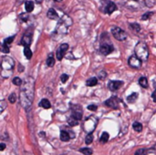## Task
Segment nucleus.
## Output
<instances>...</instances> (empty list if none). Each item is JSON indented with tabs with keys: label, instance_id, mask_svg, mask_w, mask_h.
I'll use <instances>...</instances> for the list:
<instances>
[{
	"label": "nucleus",
	"instance_id": "f257e3e1",
	"mask_svg": "<svg viewBox=\"0 0 156 155\" xmlns=\"http://www.w3.org/2000/svg\"><path fill=\"white\" fill-rule=\"evenodd\" d=\"M35 93V80L32 77H28L23 81L22 88L20 90V104L28 110L31 107Z\"/></svg>",
	"mask_w": 156,
	"mask_h": 155
},
{
	"label": "nucleus",
	"instance_id": "f03ea898",
	"mask_svg": "<svg viewBox=\"0 0 156 155\" xmlns=\"http://www.w3.org/2000/svg\"><path fill=\"white\" fill-rule=\"evenodd\" d=\"M15 67V61L10 57H3L1 62V75L3 78H8L12 74V70Z\"/></svg>",
	"mask_w": 156,
	"mask_h": 155
},
{
	"label": "nucleus",
	"instance_id": "7ed1b4c3",
	"mask_svg": "<svg viewBox=\"0 0 156 155\" xmlns=\"http://www.w3.org/2000/svg\"><path fill=\"white\" fill-rule=\"evenodd\" d=\"M135 56L141 61H146L149 58V49L145 43L139 42L134 49Z\"/></svg>",
	"mask_w": 156,
	"mask_h": 155
},
{
	"label": "nucleus",
	"instance_id": "20e7f679",
	"mask_svg": "<svg viewBox=\"0 0 156 155\" xmlns=\"http://www.w3.org/2000/svg\"><path fill=\"white\" fill-rule=\"evenodd\" d=\"M97 123H98V120H97L95 117L90 116V117L87 118L86 120L84 121L83 129H84V130H85L88 134L92 133V131L96 129Z\"/></svg>",
	"mask_w": 156,
	"mask_h": 155
},
{
	"label": "nucleus",
	"instance_id": "39448f33",
	"mask_svg": "<svg viewBox=\"0 0 156 155\" xmlns=\"http://www.w3.org/2000/svg\"><path fill=\"white\" fill-rule=\"evenodd\" d=\"M111 34L112 36L119 41H124L127 39V34L124 30L118 27H113L111 29Z\"/></svg>",
	"mask_w": 156,
	"mask_h": 155
},
{
	"label": "nucleus",
	"instance_id": "423d86ee",
	"mask_svg": "<svg viewBox=\"0 0 156 155\" xmlns=\"http://www.w3.org/2000/svg\"><path fill=\"white\" fill-rule=\"evenodd\" d=\"M69 49V45L67 43H64V44H61L59 49H57V53H56V56H57V59L59 60H62V59L64 58L67 50Z\"/></svg>",
	"mask_w": 156,
	"mask_h": 155
},
{
	"label": "nucleus",
	"instance_id": "0eeeda50",
	"mask_svg": "<svg viewBox=\"0 0 156 155\" xmlns=\"http://www.w3.org/2000/svg\"><path fill=\"white\" fill-rule=\"evenodd\" d=\"M120 102V99H119L117 97H111L109 99H107L104 103L107 107L110 108V109H113V110H116L119 108V103Z\"/></svg>",
	"mask_w": 156,
	"mask_h": 155
},
{
	"label": "nucleus",
	"instance_id": "6e6552de",
	"mask_svg": "<svg viewBox=\"0 0 156 155\" xmlns=\"http://www.w3.org/2000/svg\"><path fill=\"white\" fill-rule=\"evenodd\" d=\"M71 112H72V117L77 119L78 120H81L82 118V108L80 105H71Z\"/></svg>",
	"mask_w": 156,
	"mask_h": 155
},
{
	"label": "nucleus",
	"instance_id": "1a4fd4ad",
	"mask_svg": "<svg viewBox=\"0 0 156 155\" xmlns=\"http://www.w3.org/2000/svg\"><path fill=\"white\" fill-rule=\"evenodd\" d=\"M32 36H33V35H32V31H30V32H26V33L24 34L22 39H21L20 44H21L22 46H24L25 48H29V46H30V44H31V42H32Z\"/></svg>",
	"mask_w": 156,
	"mask_h": 155
},
{
	"label": "nucleus",
	"instance_id": "9d476101",
	"mask_svg": "<svg viewBox=\"0 0 156 155\" xmlns=\"http://www.w3.org/2000/svg\"><path fill=\"white\" fill-rule=\"evenodd\" d=\"M114 50V48L111 44H108V43H103L101 44L100 46V51L102 55L104 56H107L109 54H110L112 51Z\"/></svg>",
	"mask_w": 156,
	"mask_h": 155
},
{
	"label": "nucleus",
	"instance_id": "9b49d317",
	"mask_svg": "<svg viewBox=\"0 0 156 155\" xmlns=\"http://www.w3.org/2000/svg\"><path fill=\"white\" fill-rule=\"evenodd\" d=\"M128 64L131 68L140 69L141 67V60L139 59L136 56H131V57H130V59L128 60Z\"/></svg>",
	"mask_w": 156,
	"mask_h": 155
},
{
	"label": "nucleus",
	"instance_id": "f8f14e48",
	"mask_svg": "<svg viewBox=\"0 0 156 155\" xmlns=\"http://www.w3.org/2000/svg\"><path fill=\"white\" fill-rule=\"evenodd\" d=\"M122 85H123V81H121V80H112V81L109 82L108 89L111 91H115V90L119 89Z\"/></svg>",
	"mask_w": 156,
	"mask_h": 155
},
{
	"label": "nucleus",
	"instance_id": "ddd939ff",
	"mask_svg": "<svg viewBox=\"0 0 156 155\" xmlns=\"http://www.w3.org/2000/svg\"><path fill=\"white\" fill-rule=\"evenodd\" d=\"M70 132H71V131H70ZM70 132H68L67 130H61L60 131V140L62 141H69L70 138H74L75 135L71 134Z\"/></svg>",
	"mask_w": 156,
	"mask_h": 155
},
{
	"label": "nucleus",
	"instance_id": "4468645a",
	"mask_svg": "<svg viewBox=\"0 0 156 155\" xmlns=\"http://www.w3.org/2000/svg\"><path fill=\"white\" fill-rule=\"evenodd\" d=\"M47 16H48L49 19H53V20H59V14L57 13V11L54 8H49L48 13H47Z\"/></svg>",
	"mask_w": 156,
	"mask_h": 155
},
{
	"label": "nucleus",
	"instance_id": "2eb2a0df",
	"mask_svg": "<svg viewBox=\"0 0 156 155\" xmlns=\"http://www.w3.org/2000/svg\"><path fill=\"white\" fill-rule=\"evenodd\" d=\"M116 9H117L116 5H115L113 2H110V3L106 6V8H105V12H106L107 14L110 15V14H112Z\"/></svg>",
	"mask_w": 156,
	"mask_h": 155
},
{
	"label": "nucleus",
	"instance_id": "dca6fc26",
	"mask_svg": "<svg viewBox=\"0 0 156 155\" xmlns=\"http://www.w3.org/2000/svg\"><path fill=\"white\" fill-rule=\"evenodd\" d=\"M25 8H26V11L28 13L32 12L34 10V3L32 1H30V0H29V1H27L25 3Z\"/></svg>",
	"mask_w": 156,
	"mask_h": 155
},
{
	"label": "nucleus",
	"instance_id": "f3484780",
	"mask_svg": "<svg viewBox=\"0 0 156 155\" xmlns=\"http://www.w3.org/2000/svg\"><path fill=\"white\" fill-rule=\"evenodd\" d=\"M39 106L42 107V108H44V109H46V110H48V109H49V108L51 107V104H50V102H49V99H41V101L39 102Z\"/></svg>",
	"mask_w": 156,
	"mask_h": 155
},
{
	"label": "nucleus",
	"instance_id": "a211bd4d",
	"mask_svg": "<svg viewBox=\"0 0 156 155\" xmlns=\"http://www.w3.org/2000/svg\"><path fill=\"white\" fill-rule=\"evenodd\" d=\"M97 84H98V79L95 78V77L89 79L87 80V82H86V85L89 86V87H94V86H96Z\"/></svg>",
	"mask_w": 156,
	"mask_h": 155
},
{
	"label": "nucleus",
	"instance_id": "6ab92c4d",
	"mask_svg": "<svg viewBox=\"0 0 156 155\" xmlns=\"http://www.w3.org/2000/svg\"><path fill=\"white\" fill-rule=\"evenodd\" d=\"M68 123H69V125L70 126H71V127H74V126H77V125H79V120H77V119H75L74 117H70L69 119H68Z\"/></svg>",
	"mask_w": 156,
	"mask_h": 155
},
{
	"label": "nucleus",
	"instance_id": "aec40b11",
	"mask_svg": "<svg viewBox=\"0 0 156 155\" xmlns=\"http://www.w3.org/2000/svg\"><path fill=\"white\" fill-rule=\"evenodd\" d=\"M47 65H48L49 67H50V68L53 67V66L55 65V59H54L52 54H50V55L49 56V58L47 59Z\"/></svg>",
	"mask_w": 156,
	"mask_h": 155
},
{
	"label": "nucleus",
	"instance_id": "412c9836",
	"mask_svg": "<svg viewBox=\"0 0 156 155\" xmlns=\"http://www.w3.org/2000/svg\"><path fill=\"white\" fill-rule=\"evenodd\" d=\"M139 84L142 87V88H147L148 87V80L145 77H141L139 79Z\"/></svg>",
	"mask_w": 156,
	"mask_h": 155
},
{
	"label": "nucleus",
	"instance_id": "4be33fe9",
	"mask_svg": "<svg viewBox=\"0 0 156 155\" xmlns=\"http://www.w3.org/2000/svg\"><path fill=\"white\" fill-rule=\"evenodd\" d=\"M137 98H138V94H137L136 92H133V93H131L130 96H128L127 101H128V102H134V101L137 99Z\"/></svg>",
	"mask_w": 156,
	"mask_h": 155
},
{
	"label": "nucleus",
	"instance_id": "5701e85b",
	"mask_svg": "<svg viewBox=\"0 0 156 155\" xmlns=\"http://www.w3.org/2000/svg\"><path fill=\"white\" fill-rule=\"evenodd\" d=\"M145 6L147 8H153L156 5V0H144Z\"/></svg>",
	"mask_w": 156,
	"mask_h": 155
},
{
	"label": "nucleus",
	"instance_id": "b1692460",
	"mask_svg": "<svg viewBox=\"0 0 156 155\" xmlns=\"http://www.w3.org/2000/svg\"><path fill=\"white\" fill-rule=\"evenodd\" d=\"M24 55L28 59H30L32 58V51L29 48H25L24 49Z\"/></svg>",
	"mask_w": 156,
	"mask_h": 155
},
{
	"label": "nucleus",
	"instance_id": "393cba45",
	"mask_svg": "<svg viewBox=\"0 0 156 155\" xmlns=\"http://www.w3.org/2000/svg\"><path fill=\"white\" fill-rule=\"evenodd\" d=\"M132 127H133V130H134L135 131L141 132V131L142 130V125H141L140 122H134L133 125H132Z\"/></svg>",
	"mask_w": 156,
	"mask_h": 155
},
{
	"label": "nucleus",
	"instance_id": "a878e982",
	"mask_svg": "<svg viewBox=\"0 0 156 155\" xmlns=\"http://www.w3.org/2000/svg\"><path fill=\"white\" fill-rule=\"evenodd\" d=\"M108 140H109V133L108 132H103L102 135L100 136V142L101 143H106L108 141Z\"/></svg>",
	"mask_w": 156,
	"mask_h": 155
},
{
	"label": "nucleus",
	"instance_id": "bb28decb",
	"mask_svg": "<svg viewBox=\"0 0 156 155\" xmlns=\"http://www.w3.org/2000/svg\"><path fill=\"white\" fill-rule=\"evenodd\" d=\"M80 151L81 153H83L84 155H91L92 154V150L90 148H82L80 150Z\"/></svg>",
	"mask_w": 156,
	"mask_h": 155
},
{
	"label": "nucleus",
	"instance_id": "cd10ccee",
	"mask_svg": "<svg viewBox=\"0 0 156 155\" xmlns=\"http://www.w3.org/2000/svg\"><path fill=\"white\" fill-rule=\"evenodd\" d=\"M13 84L16 85V86H21L23 84V81H22V79L20 78L16 77V78L13 79Z\"/></svg>",
	"mask_w": 156,
	"mask_h": 155
},
{
	"label": "nucleus",
	"instance_id": "c85d7f7f",
	"mask_svg": "<svg viewBox=\"0 0 156 155\" xmlns=\"http://www.w3.org/2000/svg\"><path fill=\"white\" fill-rule=\"evenodd\" d=\"M93 140V136H92V133H90L86 136V139H85V143L86 144H90Z\"/></svg>",
	"mask_w": 156,
	"mask_h": 155
},
{
	"label": "nucleus",
	"instance_id": "c756f323",
	"mask_svg": "<svg viewBox=\"0 0 156 155\" xmlns=\"http://www.w3.org/2000/svg\"><path fill=\"white\" fill-rule=\"evenodd\" d=\"M148 153V150L146 149H139L134 155H147Z\"/></svg>",
	"mask_w": 156,
	"mask_h": 155
},
{
	"label": "nucleus",
	"instance_id": "7c9ffc66",
	"mask_svg": "<svg viewBox=\"0 0 156 155\" xmlns=\"http://www.w3.org/2000/svg\"><path fill=\"white\" fill-rule=\"evenodd\" d=\"M130 26H131V28L133 30H135L136 32H140V31H141V27H140L139 24H137V23H132V24H131Z\"/></svg>",
	"mask_w": 156,
	"mask_h": 155
},
{
	"label": "nucleus",
	"instance_id": "2f4dec72",
	"mask_svg": "<svg viewBox=\"0 0 156 155\" xmlns=\"http://www.w3.org/2000/svg\"><path fill=\"white\" fill-rule=\"evenodd\" d=\"M7 107H8V104L6 103L5 100H1V101H0V112H3L6 110Z\"/></svg>",
	"mask_w": 156,
	"mask_h": 155
},
{
	"label": "nucleus",
	"instance_id": "473e14b6",
	"mask_svg": "<svg viewBox=\"0 0 156 155\" xmlns=\"http://www.w3.org/2000/svg\"><path fill=\"white\" fill-rule=\"evenodd\" d=\"M152 15H153L152 12H147V13H145V14H143V15L141 16V19H142V20H148V19H150V18H151Z\"/></svg>",
	"mask_w": 156,
	"mask_h": 155
},
{
	"label": "nucleus",
	"instance_id": "72a5a7b5",
	"mask_svg": "<svg viewBox=\"0 0 156 155\" xmlns=\"http://www.w3.org/2000/svg\"><path fill=\"white\" fill-rule=\"evenodd\" d=\"M8 100L10 103H15L16 100H17V95L16 93H12L9 97H8Z\"/></svg>",
	"mask_w": 156,
	"mask_h": 155
},
{
	"label": "nucleus",
	"instance_id": "f704fd0d",
	"mask_svg": "<svg viewBox=\"0 0 156 155\" xmlns=\"http://www.w3.org/2000/svg\"><path fill=\"white\" fill-rule=\"evenodd\" d=\"M14 39H15V37H14V36H12V37H9V38L6 39L4 40V44H6V45H8V46L9 44H11V43L13 42Z\"/></svg>",
	"mask_w": 156,
	"mask_h": 155
},
{
	"label": "nucleus",
	"instance_id": "c9c22d12",
	"mask_svg": "<svg viewBox=\"0 0 156 155\" xmlns=\"http://www.w3.org/2000/svg\"><path fill=\"white\" fill-rule=\"evenodd\" d=\"M19 19H20L21 21L26 22V21L29 20V14H21V15L19 16Z\"/></svg>",
	"mask_w": 156,
	"mask_h": 155
},
{
	"label": "nucleus",
	"instance_id": "e433bc0d",
	"mask_svg": "<svg viewBox=\"0 0 156 155\" xmlns=\"http://www.w3.org/2000/svg\"><path fill=\"white\" fill-rule=\"evenodd\" d=\"M98 76H99V79H100L103 80V79H105L106 77H107V73H106L105 71H100V72L98 74Z\"/></svg>",
	"mask_w": 156,
	"mask_h": 155
},
{
	"label": "nucleus",
	"instance_id": "4c0bfd02",
	"mask_svg": "<svg viewBox=\"0 0 156 155\" xmlns=\"http://www.w3.org/2000/svg\"><path fill=\"white\" fill-rule=\"evenodd\" d=\"M2 52L3 53H6V54L9 53V48H8V46L6 45V44H4V43L2 45Z\"/></svg>",
	"mask_w": 156,
	"mask_h": 155
},
{
	"label": "nucleus",
	"instance_id": "58836bf2",
	"mask_svg": "<svg viewBox=\"0 0 156 155\" xmlns=\"http://www.w3.org/2000/svg\"><path fill=\"white\" fill-rule=\"evenodd\" d=\"M69 79V75H67V74H62L61 76H60V80H61V82L62 83H66V81Z\"/></svg>",
	"mask_w": 156,
	"mask_h": 155
},
{
	"label": "nucleus",
	"instance_id": "ea45409f",
	"mask_svg": "<svg viewBox=\"0 0 156 155\" xmlns=\"http://www.w3.org/2000/svg\"><path fill=\"white\" fill-rule=\"evenodd\" d=\"M88 110H91V111H96V110H98V107H97L96 105L91 104V105H89V106H88Z\"/></svg>",
	"mask_w": 156,
	"mask_h": 155
},
{
	"label": "nucleus",
	"instance_id": "a19ab883",
	"mask_svg": "<svg viewBox=\"0 0 156 155\" xmlns=\"http://www.w3.org/2000/svg\"><path fill=\"white\" fill-rule=\"evenodd\" d=\"M151 99H153V101H155V102H156V90L151 94Z\"/></svg>",
	"mask_w": 156,
	"mask_h": 155
},
{
	"label": "nucleus",
	"instance_id": "79ce46f5",
	"mask_svg": "<svg viewBox=\"0 0 156 155\" xmlns=\"http://www.w3.org/2000/svg\"><path fill=\"white\" fill-rule=\"evenodd\" d=\"M6 148V144L5 143H1L0 144V150H4Z\"/></svg>",
	"mask_w": 156,
	"mask_h": 155
},
{
	"label": "nucleus",
	"instance_id": "37998d69",
	"mask_svg": "<svg viewBox=\"0 0 156 155\" xmlns=\"http://www.w3.org/2000/svg\"><path fill=\"white\" fill-rule=\"evenodd\" d=\"M19 72H22V71H24V67H23V66H21L20 64L19 65Z\"/></svg>",
	"mask_w": 156,
	"mask_h": 155
},
{
	"label": "nucleus",
	"instance_id": "c03bdc74",
	"mask_svg": "<svg viewBox=\"0 0 156 155\" xmlns=\"http://www.w3.org/2000/svg\"><path fill=\"white\" fill-rule=\"evenodd\" d=\"M34 1H35V2H37V3H39V4H40V3L43 1V0H34Z\"/></svg>",
	"mask_w": 156,
	"mask_h": 155
},
{
	"label": "nucleus",
	"instance_id": "a18cd8bd",
	"mask_svg": "<svg viewBox=\"0 0 156 155\" xmlns=\"http://www.w3.org/2000/svg\"><path fill=\"white\" fill-rule=\"evenodd\" d=\"M25 155H34L33 153H31V152H26V154Z\"/></svg>",
	"mask_w": 156,
	"mask_h": 155
},
{
	"label": "nucleus",
	"instance_id": "49530a36",
	"mask_svg": "<svg viewBox=\"0 0 156 155\" xmlns=\"http://www.w3.org/2000/svg\"><path fill=\"white\" fill-rule=\"evenodd\" d=\"M53 1H55V2H61L62 0H53Z\"/></svg>",
	"mask_w": 156,
	"mask_h": 155
},
{
	"label": "nucleus",
	"instance_id": "de8ad7c7",
	"mask_svg": "<svg viewBox=\"0 0 156 155\" xmlns=\"http://www.w3.org/2000/svg\"><path fill=\"white\" fill-rule=\"evenodd\" d=\"M134 1H136V2H138V1H140V0H134Z\"/></svg>",
	"mask_w": 156,
	"mask_h": 155
}]
</instances>
